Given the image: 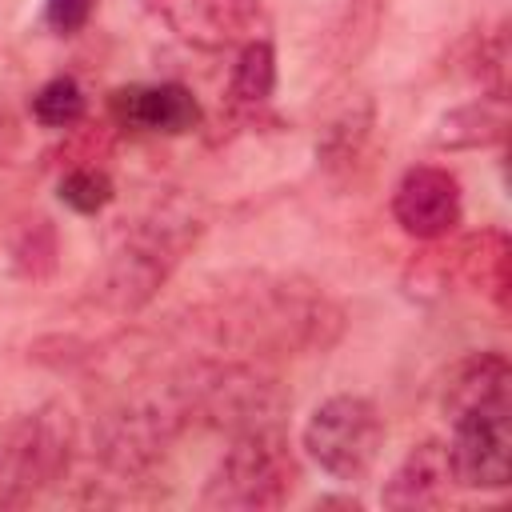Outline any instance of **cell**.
Here are the masks:
<instances>
[{"label": "cell", "mask_w": 512, "mask_h": 512, "mask_svg": "<svg viewBox=\"0 0 512 512\" xmlns=\"http://www.w3.org/2000/svg\"><path fill=\"white\" fill-rule=\"evenodd\" d=\"M212 336L228 348L252 352H324L344 332L340 304L296 276H256L244 288L224 292L212 304L208 320Z\"/></svg>", "instance_id": "1"}, {"label": "cell", "mask_w": 512, "mask_h": 512, "mask_svg": "<svg viewBox=\"0 0 512 512\" xmlns=\"http://www.w3.org/2000/svg\"><path fill=\"white\" fill-rule=\"evenodd\" d=\"M204 216L184 196L152 200L136 220H124L112 236L108 260L96 280V296L116 316H132L168 284L184 252L200 240Z\"/></svg>", "instance_id": "2"}, {"label": "cell", "mask_w": 512, "mask_h": 512, "mask_svg": "<svg viewBox=\"0 0 512 512\" xmlns=\"http://www.w3.org/2000/svg\"><path fill=\"white\" fill-rule=\"evenodd\" d=\"M188 428H216V432H248L284 424L288 392L276 376L244 360H196L172 376Z\"/></svg>", "instance_id": "3"}, {"label": "cell", "mask_w": 512, "mask_h": 512, "mask_svg": "<svg viewBox=\"0 0 512 512\" xmlns=\"http://www.w3.org/2000/svg\"><path fill=\"white\" fill-rule=\"evenodd\" d=\"M296 480L300 460L292 452V440L284 436V424L248 428L228 436V448L204 480L200 504L220 512H268L288 504Z\"/></svg>", "instance_id": "4"}, {"label": "cell", "mask_w": 512, "mask_h": 512, "mask_svg": "<svg viewBox=\"0 0 512 512\" xmlns=\"http://www.w3.org/2000/svg\"><path fill=\"white\" fill-rule=\"evenodd\" d=\"M76 452V420L68 404L44 400L16 416L0 436V508H24L56 488Z\"/></svg>", "instance_id": "5"}, {"label": "cell", "mask_w": 512, "mask_h": 512, "mask_svg": "<svg viewBox=\"0 0 512 512\" xmlns=\"http://www.w3.org/2000/svg\"><path fill=\"white\" fill-rule=\"evenodd\" d=\"M180 432H188V416L176 384L168 380L160 392L108 408L92 428V448H96V460L116 480L140 484L160 468V460L168 456Z\"/></svg>", "instance_id": "6"}, {"label": "cell", "mask_w": 512, "mask_h": 512, "mask_svg": "<svg viewBox=\"0 0 512 512\" xmlns=\"http://www.w3.org/2000/svg\"><path fill=\"white\" fill-rule=\"evenodd\" d=\"M300 444L308 452V460L340 480V484H360L384 448V416L368 396L356 392H340L328 396L324 404H316V412L308 416Z\"/></svg>", "instance_id": "7"}, {"label": "cell", "mask_w": 512, "mask_h": 512, "mask_svg": "<svg viewBox=\"0 0 512 512\" xmlns=\"http://www.w3.org/2000/svg\"><path fill=\"white\" fill-rule=\"evenodd\" d=\"M452 484L472 492H500L512 484V400L468 404L448 416Z\"/></svg>", "instance_id": "8"}, {"label": "cell", "mask_w": 512, "mask_h": 512, "mask_svg": "<svg viewBox=\"0 0 512 512\" xmlns=\"http://www.w3.org/2000/svg\"><path fill=\"white\" fill-rule=\"evenodd\" d=\"M508 264H512L508 236L500 228H480L472 236H460L452 248H432V252L416 256L408 268V284H416L412 292L428 296V292H444L456 280V284L484 292L504 312L508 308V284H512Z\"/></svg>", "instance_id": "9"}, {"label": "cell", "mask_w": 512, "mask_h": 512, "mask_svg": "<svg viewBox=\"0 0 512 512\" xmlns=\"http://www.w3.org/2000/svg\"><path fill=\"white\" fill-rule=\"evenodd\" d=\"M464 216L460 180L440 164H412L392 188V220L404 236L440 244L456 232Z\"/></svg>", "instance_id": "10"}, {"label": "cell", "mask_w": 512, "mask_h": 512, "mask_svg": "<svg viewBox=\"0 0 512 512\" xmlns=\"http://www.w3.org/2000/svg\"><path fill=\"white\" fill-rule=\"evenodd\" d=\"M148 12L200 52L236 48L264 24V0H148Z\"/></svg>", "instance_id": "11"}, {"label": "cell", "mask_w": 512, "mask_h": 512, "mask_svg": "<svg viewBox=\"0 0 512 512\" xmlns=\"http://www.w3.org/2000/svg\"><path fill=\"white\" fill-rule=\"evenodd\" d=\"M108 112L120 128L148 132V136H184V132L200 128V116H204L192 88H184L176 80L112 88L108 92Z\"/></svg>", "instance_id": "12"}, {"label": "cell", "mask_w": 512, "mask_h": 512, "mask_svg": "<svg viewBox=\"0 0 512 512\" xmlns=\"http://www.w3.org/2000/svg\"><path fill=\"white\" fill-rule=\"evenodd\" d=\"M452 488V464L444 440H420L404 452V460L388 472L380 488V504L408 512V508H436L448 500Z\"/></svg>", "instance_id": "13"}, {"label": "cell", "mask_w": 512, "mask_h": 512, "mask_svg": "<svg viewBox=\"0 0 512 512\" xmlns=\"http://www.w3.org/2000/svg\"><path fill=\"white\" fill-rule=\"evenodd\" d=\"M372 128H376L372 100H352V104H344V108L320 128V140H316V160H320V168H324L328 176H356V168H360L364 156H368Z\"/></svg>", "instance_id": "14"}, {"label": "cell", "mask_w": 512, "mask_h": 512, "mask_svg": "<svg viewBox=\"0 0 512 512\" xmlns=\"http://www.w3.org/2000/svg\"><path fill=\"white\" fill-rule=\"evenodd\" d=\"M508 136V96H480L440 116L432 144L436 148H488Z\"/></svg>", "instance_id": "15"}, {"label": "cell", "mask_w": 512, "mask_h": 512, "mask_svg": "<svg viewBox=\"0 0 512 512\" xmlns=\"http://www.w3.org/2000/svg\"><path fill=\"white\" fill-rule=\"evenodd\" d=\"M484 400H512V364L504 352H472L464 356L444 384V412H460Z\"/></svg>", "instance_id": "16"}, {"label": "cell", "mask_w": 512, "mask_h": 512, "mask_svg": "<svg viewBox=\"0 0 512 512\" xmlns=\"http://www.w3.org/2000/svg\"><path fill=\"white\" fill-rule=\"evenodd\" d=\"M276 92V48L264 36H252L240 44L232 76H228V100L240 112H260Z\"/></svg>", "instance_id": "17"}, {"label": "cell", "mask_w": 512, "mask_h": 512, "mask_svg": "<svg viewBox=\"0 0 512 512\" xmlns=\"http://www.w3.org/2000/svg\"><path fill=\"white\" fill-rule=\"evenodd\" d=\"M88 112V96L76 76H52L32 92V120L44 128H76Z\"/></svg>", "instance_id": "18"}, {"label": "cell", "mask_w": 512, "mask_h": 512, "mask_svg": "<svg viewBox=\"0 0 512 512\" xmlns=\"http://www.w3.org/2000/svg\"><path fill=\"white\" fill-rule=\"evenodd\" d=\"M112 196H116V184L100 164H72L60 176V200H64V208H72L80 216L104 212L112 204Z\"/></svg>", "instance_id": "19"}, {"label": "cell", "mask_w": 512, "mask_h": 512, "mask_svg": "<svg viewBox=\"0 0 512 512\" xmlns=\"http://www.w3.org/2000/svg\"><path fill=\"white\" fill-rule=\"evenodd\" d=\"M468 76L480 80L484 96H508V32L496 24L492 32H480L468 52Z\"/></svg>", "instance_id": "20"}, {"label": "cell", "mask_w": 512, "mask_h": 512, "mask_svg": "<svg viewBox=\"0 0 512 512\" xmlns=\"http://www.w3.org/2000/svg\"><path fill=\"white\" fill-rule=\"evenodd\" d=\"M56 268V228L48 220H32L16 240V272L40 280Z\"/></svg>", "instance_id": "21"}, {"label": "cell", "mask_w": 512, "mask_h": 512, "mask_svg": "<svg viewBox=\"0 0 512 512\" xmlns=\"http://www.w3.org/2000/svg\"><path fill=\"white\" fill-rule=\"evenodd\" d=\"M96 12V0H44V24L56 36H76L80 28H88Z\"/></svg>", "instance_id": "22"}]
</instances>
